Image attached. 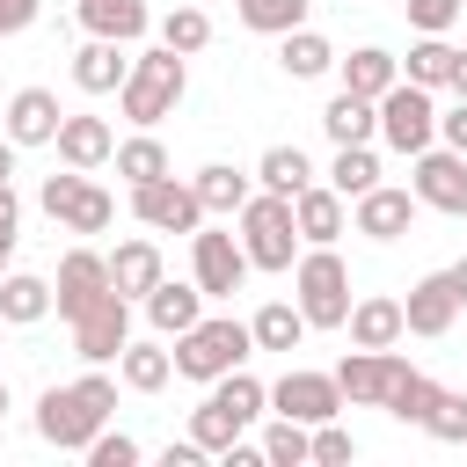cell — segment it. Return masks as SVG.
I'll return each mask as SVG.
<instances>
[{"label": "cell", "instance_id": "1", "mask_svg": "<svg viewBox=\"0 0 467 467\" xmlns=\"http://www.w3.org/2000/svg\"><path fill=\"white\" fill-rule=\"evenodd\" d=\"M117 409V379L109 372H80L73 387H44L36 401V438L58 445V452H88V438L109 423Z\"/></svg>", "mask_w": 467, "mask_h": 467}, {"label": "cell", "instance_id": "2", "mask_svg": "<svg viewBox=\"0 0 467 467\" xmlns=\"http://www.w3.org/2000/svg\"><path fill=\"white\" fill-rule=\"evenodd\" d=\"M182 88H190V66H182V51L153 44V51H139V58H131V73H124V88H117V109H124L139 131H153L161 117H175Z\"/></svg>", "mask_w": 467, "mask_h": 467}, {"label": "cell", "instance_id": "3", "mask_svg": "<svg viewBox=\"0 0 467 467\" xmlns=\"http://www.w3.org/2000/svg\"><path fill=\"white\" fill-rule=\"evenodd\" d=\"M248 350H255V336H248V321H234V314H197L182 336H175V372L182 379H197V387H212L219 372H234V365H248Z\"/></svg>", "mask_w": 467, "mask_h": 467}, {"label": "cell", "instance_id": "4", "mask_svg": "<svg viewBox=\"0 0 467 467\" xmlns=\"http://www.w3.org/2000/svg\"><path fill=\"white\" fill-rule=\"evenodd\" d=\"M241 255H248V270H292L299 263V226H292V197H277V190H255L241 212Z\"/></svg>", "mask_w": 467, "mask_h": 467}, {"label": "cell", "instance_id": "5", "mask_svg": "<svg viewBox=\"0 0 467 467\" xmlns=\"http://www.w3.org/2000/svg\"><path fill=\"white\" fill-rule=\"evenodd\" d=\"M292 292H299L292 306L306 314V328H343V314H350V270H343L336 248H299Z\"/></svg>", "mask_w": 467, "mask_h": 467}, {"label": "cell", "instance_id": "6", "mask_svg": "<svg viewBox=\"0 0 467 467\" xmlns=\"http://www.w3.org/2000/svg\"><path fill=\"white\" fill-rule=\"evenodd\" d=\"M379 139L394 146V153H423L431 139H438V102H431V88H416V80H394L387 95H379Z\"/></svg>", "mask_w": 467, "mask_h": 467}, {"label": "cell", "instance_id": "7", "mask_svg": "<svg viewBox=\"0 0 467 467\" xmlns=\"http://www.w3.org/2000/svg\"><path fill=\"white\" fill-rule=\"evenodd\" d=\"M36 204H44V212H51L66 234H102V226L117 219V197H109V190H95L80 168H66V175H44Z\"/></svg>", "mask_w": 467, "mask_h": 467}, {"label": "cell", "instance_id": "8", "mask_svg": "<svg viewBox=\"0 0 467 467\" xmlns=\"http://www.w3.org/2000/svg\"><path fill=\"white\" fill-rule=\"evenodd\" d=\"M190 277L204 299H234L241 277H248V255H241V234H219V226H197L190 234Z\"/></svg>", "mask_w": 467, "mask_h": 467}, {"label": "cell", "instance_id": "9", "mask_svg": "<svg viewBox=\"0 0 467 467\" xmlns=\"http://www.w3.org/2000/svg\"><path fill=\"white\" fill-rule=\"evenodd\" d=\"M66 328H73V350H80L88 365H109V358L131 343V299L102 292V299H95V306H80Z\"/></svg>", "mask_w": 467, "mask_h": 467}, {"label": "cell", "instance_id": "10", "mask_svg": "<svg viewBox=\"0 0 467 467\" xmlns=\"http://www.w3.org/2000/svg\"><path fill=\"white\" fill-rule=\"evenodd\" d=\"M409 190H416V204L467 219V153H452V146H423V153H416Z\"/></svg>", "mask_w": 467, "mask_h": 467}, {"label": "cell", "instance_id": "11", "mask_svg": "<svg viewBox=\"0 0 467 467\" xmlns=\"http://www.w3.org/2000/svg\"><path fill=\"white\" fill-rule=\"evenodd\" d=\"M131 212H139V226H153V234H197V226H204L197 190H190V182H175V175L139 182V190H131Z\"/></svg>", "mask_w": 467, "mask_h": 467}, {"label": "cell", "instance_id": "12", "mask_svg": "<svg viewBox=\"0 0 467 467\" xmlns=\"http://www.w3.org/2000/svg\"><path fill=\"white\" fill-rule=\"evenodd\" d=\"M270 409L314 431V423H328V416L343 409V387H336V372H306V365H292V372L270 387Z\"/></svg>", "mask_w": 467, "mask_h": 467}, {"label": "cell", "instance_id": "13", "mask_svg": "<svg viewBox=\"0 0 467 467\" xmlns=\"http://www.w3.org/2000/svg\"><path fill=\"white\" fill-rule=\"evenodd\" d=\"M109 292V255H95V248H66L58 255V277H51V306H58V321H73L80 306H95Z\"/></svg>", "mask_w": 467, "mask_h": 467}, {"label": "cell", "instance_id": "14", "mask_svg": "<svg viewBox=\"0 0 467 467\" xmlns=\"http://www.w3.org/2000/svg\"><path fill=\"white\" fill-rule=\"evenodd\" d=\"M409 226H416V190L372 182L365 197H350V234H365V241H401Z\"/></svg>", "mask_w": 467, "mask_h": 467}, {"label": "cell", "instance_id": "15", "mask_svg": "<svg viewBox=\"0 0 467 467\" xmlns=\"http://www.w3.org/2000/svg\"><path fill=\"white\" fill-rule=\"evenodd\" d=\"M409 372V358H394V350H358L350 343V358L336 365V387H343V401H358V409H379L387 401V387Z\"/></svg>", "mask_w": 467, "mask_h": 467}, {"label": "cell", "instance_id": "16", "mask_svg": "<svg viewBox=\"0 0 467 467\" xmlns=\"http://www.w3.org/2000/svg\"><path fill=\"white\" fill-rule=\"evenodd\" d=\"M292 226H299V248H336L350 234V204L328 190V182H306L292 197Z\"/></svg>", "mask_w": 467, "mask_h": 467}, {"label": "cell", "instance_id": "17", "mask_svg": "<svg viewBox=\"0 0 467 467\" xmlns=\"http://www.w3.org/2000/svg\"><path fill=\"white\" fill-rule=\"evenodd\" d=\"M51 146H58V161H66V168L95 175V168H102V161L117 153V131H109L102 117H80V109H66V117H58V139H51Z\"/></svg>", "mask_w": 467, "mask_h": 467}, {"label": "cell", "instance_id": "18", "mask_svg": "<svg viewBox=\"0 0 467 467\" xmlns=\"http://www.w3.org/2000/svg\"><path fill=\"white\" fill-rule=\"evenodd\" d=\"M161 277H168L161 241H146V234H139V241H117V255H109V292H117V299H131V306H139Z\"/></svg>", "mask_w": 467, "mask_h": 467}, {"label": "cell", "instance_id": "19", "mask_svg": "<svg viewBox=\"0 0 467 467\" xmlns=\"http://www.w3.org/2000/svg\"><path fill=\"white\" fill-rule=\"evenodd\" d=\"M401 321H409V336H445V328L460 321V299H452L445 270H431V277H416V285H409V299H401Z\"/></svg>", "mask_w": 467, "mask_h": 467}, {"label": "cell", "instance_id": "20", "mask_svg": "<svg viewBox=\"0 0 467 467\" xmlns=\"http://www.w3.org/2000/svg\"><path fill=\"white\" fill-rule=\"evenodd\" d=\"M343 328H350V343H358V350H394V343L409 336V321H401V299H387V292H372V299H350Z\"/></svg>", "mask_w": 467, "mask_h": 467}, {"label": "cell", "instance_id": "21", "mask_svg": "<svg viewBox=\"0 0 467 467\" xmlns=\"http://www.w3.org/2000/svg\"><path fill=\"white\" fill-rule=\"evenodd\" d=\"M58 95L51 88H15V102H7V139L15 146H51L58 139Z\"/></svg>", "mask_w": 467, "mask_h": 467}, {"label": "cell", "instance_id": "22", "mask_svg": "<svg viewBox=\"0 0 467 467\" xmlns=\"http://www.w3.org/2000/svg\"><path fill=\"white\" fill-rule=\"evenodd\" d=\"M124 73H131V58H124V44H109V36H88V44L73 51V88H80V95H117Z\"/></svg>", "mask_w": 467, "mask_h": 467}, {"label": "cell", "instance_id": "23", "mask_svg": "<svg viewBox=\"0 0 467 467\" xmlns=\"http://www.w3.org/2000/svg\"><path fill=\"white\" fill-rule=\"evenodd\" d=\"M80 29L109 36V44H139L153 29V15H146V0H80Z\"/></svg>", "mask_w": 467, "mask_h": 467}, {"label": "cell", "instance_id": "24", "mask_svg": "<svg viewBox=\"0 0 467 467\" xmlns=\"http://www.w3.org/2000/svg\"><path fill=\"white\" fill-rule=\"evenodd\" d=\"M139 306H146V321H153L161 336H182V328H190V321L204 314V292H197V277H190V285L161 277V285H153V292H146Z\"/></svg>", "mask_w": 467, "mask_h": 467}, {"label": "cell", "instance_id": "25", "mask_svg": "<svg viewBox=\"0 0 467 467\" xmlns=\"http://www.w3.org/2000/svg\"><path fill=\"white\" fill-rule=\"evenodd\" d=\"M321 131H328L336 146H365V139L379 131V102H365V95L336 88V95H328V109H321Z\"/></svg>", "mask_w": 467, "mask_h": 467}, {"label": "cell", "instance_id": "26", "mask_svg": "<svg viewBox=\"0 0 467 467\" xmlns=\"http://www.w3.org/2000/svg\"><path fill=\"white\" fill-rule=\"evenodd\" d=\"M277 66H285L292 80H321V73L336 66V44H328L321 29H306V22H299V29H285V36H277Z\"/></svg>", "mask_w": 467, "mask_h": 467}, {"label": "cell", "instance_id": "27", "mask_svg": "<svg viewBox=\"0 0 467 467\" xmlns=\"http://www.w3.org/2000/svg\"><path fill=\"white\" fill-rule=\"evenodd\" d=\"M336 66H343V88H350V95H365V102H379V95L401 80V58H394V51H379V44H365V51L336 58Z\"/></svg>", "mask_w": 467, "mask_h": 467}, {"label": "cell", "instance_id": "28", "mask_svg": "<svg viewBox=\"0 0 467 467\" xmlns=\"http://www.w3.org/2000/svg\"><path fill=\"white\" fill-rule=\"evenodd\" d=\"M190 190H197V204H204V219H212V212H219V219H234V212H241V204L255 197V190H248V175H241V168H226V161H212V168H197V175H190Z\"/></svg>", "mask_w": 467, "mask_h": 467}, {"label": "cell", "instance_id": "29", "mask_svg": "<svg viewBox=\"0 0 467 467\" xmlns=\"http://www.w3.org/2000/svg\"><path fill=\"white\" fill-rule=\"evenodd\" d=\"M51 314V277H29V270H7L0 277V321L7 328H29Z\"/></svg>", "mask_w": 467, "mask_h": 467}, {"label": "cell", "instance_id": "30", "mask_svg": "<svg viewBox=\"0 0 467 467\" xmlns=\"http://www.w3.org/2000/svg\"><path fill=\"white\" fill-rule=\"evenodd\" d=\"M212 401H219V409H226V416H234V423L248 431V423H255V416L270 409V387H263V379H255L248 365H234V372H219V379H212Z\"/></svg>", "mask_w": 467, "mask_h": 467}, {"label": "cell", "instance_id": "31", "mask_svg": "<svg viewBox=\"0 0 467 467\" xmlns=\"http://www.w3.org/2000/svg\"><path fill=\"white\" fill-rule=\"evenodd\" d=\"M248 336H255V350H299V336H306V314L292 306V299H270V306H255V321H248Z\"/></svg>", "mask_w": 467, "mask_h": 467}, {"label": "cell", "instance_id": "32", "mask_svg": "<svg viewBox=\"0 0 467 467\" xmlns=\"http://www.w3.org/2000/svg\"><path fill=\"white\" fill-rule=\"evenodd\" d=\"M168 372H175V358H168L161 343H124V350H117V379H124L131 394H161Z\"/></svg>", "mask_w": 467, "mask_h": 467}, {"label": "cell", "instance_id": "33", "mask_svg": "<svg viewBox=\"0 0 467 467\" xmlns=\"http://www.w3.org/2000/svg\"><path fill=\"white\" fill-rule=\"evenodd\" d=\"M379 182V153H372V139L365 146H336V161H328V190L350 204V197H365Z\"/></svg>", "mask_w": 467, "mask_h": 467}, {"label": "cell", "instance_id": "34", "mask_svg": "<svg viewBox=\"0 0 467 467\" xmlns=\"http://www.w3.org/2000/svg\"><path fill=\"white\" fill-rule=\"evenodd\" d=\"M438 394H445V387H438L431 372H416V365H409V372H401V379L387 387V401H379V409H387L394 423H423V416L438 409Z\"/></svg>", "mask_w": 467, "mask_h": 467}, {"label": "cell", "instance_id": "35", "mask_svg": "<svg viewBox=\"0 0 467 467\" xmlns=\"http://www.w3.org/2000/svg\"><path fill=\"white\" fill-rule=\"evenodd\" d=\"M255 182H263V190H277V197H299V190L314 182V161H306L299 146H270V153L255 161Z\"/></svg>", "mask_w": 467, "mask_h": 467}, {"label": "cell", "instance_id": "36", "mask_svg": "<svg viewBox=\"0 0 467 467\" xmlns=\"http://www.w3.org/2000/svg\"><path fill=\"white\" fill-rule=\"evenodd\" d=\"M109 161H117V175H124L131 190H139V182H161V175H168V146H161L153 131H139V139H124V146L109 153Z\"/></svg>", "mask_w": 467, "mask_h": 467}, {"label": "cell", "instance_id": "37", "mask_svg": "<svg viewBox=\"0 0 467 467\" xmlns=\"http://www.w3.org/2000/svg\"><path fill=\"white\" fill-rule=\"evenodd\" d=\"M452 51H460V44H445V36H416V44H409V58H401V80H416V88H445Z\"/></svg>", "mask_w": 467, "mask_h": 467}, {"label": "cell", "instance_id": "38", "mask_svg": "<svg viewBox=\"0 0 467 467\" xmlns=\"http://www.w3.org/2000/svg\"><path fill=\"white\" fill-rule=\"evenodd\" d=\"M161 44L182 51V58L204 51V44H212V15H204V7H168V15H161Z\"/></svg>", "mask_w": 467, "mask_h": 467}, {"label": "cell", "instance_id": "39", "mask_svg": "<svg viewBox=\"0 0 467 467\" xmlns=\"http://www.w3.org/2000/svg\"><path fill=\"white\" fill-rule=\"evenodd\" d=\"M234 7H241V22L255 36H285V29L306 22V0H234Z\"/></svg>", "mask_w": 467, "mask_h": 467}, {"label": "cell", "instance_id": "40", "mask_svg": "<svg viewBox=\"0 0 467 467\" xmlns=\"http://www.w3.org/2000/svg\"><path fill=\"white\" fill-rule=\"evenodd\" d=\"M263 467H306V423L277 416V423L263 431Z\"/></svg>", "mask_w": 467, "mask_h": 467}, {"label": "cell", "instance_id": "41", "mask_svg": "<svg viewBox=\"0 0 467 467\" xmlns=\"http://www.w3.org/2000/svg\"><path fill=\"white\" fill-rule=\"evenodd\" d=\"M306 460H314V467H350V460H358V438L328 416V423H314V431H306Z\"/></svg>", "mask_w": 467, "mask_h": 467}, {"label": "cell", "instance_id": "42", "mask_svg": "<svg viewBox=\"0 0 467 467\" xmlns=\"http://www.w3.org/2000/svg\"><path fill=\"white\" fill-rule=\"evenodd\" d=\"M423 431H431L438 445H467V394H452V387H445V394H438V409L423 416Z\"/></svg>", "mask_w": 467, "mask_h": 467}, {"label": "cell", "instance_id": "43", "mask_svg": "<svg viewBox=\"0 0 467 467\" xmlns=\"http://www.w3.org/2000/svg\"><path fill=\"white\" fill-rule=\"evenodd\" d=\"M88 467H139V438H124V431H95L88 438Z\"/></svg>", "mask_w": 467, "mask_h": 467}, {"label": "cell", "instance_id": "44", "mask_svg": "<svg viewBox=\"0 0 467 467\" xmlns=\"http://www.w3.org/2000/svg\"><path fill=\"white\" fill-rule=\"evenodd\" d=\"M460 7H467V0H409V29H416V36H445V29L460 22Z\"/></svg>", "mask_w": 467, "mask_h": 467}, {"label": "cell", "instance_id": "45", "mask_svg": "<svg viewBox=\"0 0 467 467\" xmlns=\"http://www.w3.org/2000/svg\"><path fill=\"white\" fill-rule=\"evenodd\" d=\"M36 15H44V0H0V36H22Z\"/></svg>", "mask_w": 467, "mask_h": 467}, {"label": "cell", "instance_id": "46", "mask_svg": "<svg viewBox=\"0 0 467 467\" xmlns=\"http://www.w3.org/2000/svg\"><path fill=\"white\" fill-rule=\"evenodd\" d=\"M438 139H445L452 153H467V102H452V109H438Z\"/></svg>", "mask_w": 467, "mask_h": 467}, {"label": "cell", "instance_id": "47", "mask_svg": "<svg viewBox=\"0 0 467 467\" xmlns=\"http://www.w3.org/2000/svg\"><path fill=\"white\" fill-rule=\"evenodd\" d=\"M15 234H22V204H15V182H0V241L15 248Z\"/></svg>", "mask_w": 467, "mask_h": 467}, {"label": "cell", "instance_id": "48", "mask_svg": "<svg viewBox=\"0 0 467 467\" xmlns=\"http://www.w3.org/2000/svg\"><path fill=\"white\" fill-rule=\"evenodd\" d=\"M197 460H204V445H197V438H175V445L161 452V467H197Z\"/></svg>", "mask_w": 467, "mask_h": 467}, {"label": "cell", "instance_id": "49", "mask_svg": "<svg viewBox=\"0 0 467 467\" xmlns=\"http://www.w3.org/2000/svg\"><path fill=\"white\" fill-rule=\"evenodd\" d=\"M445 88H452V95L467 102V51H452V73H445Z\"/></svg>", "mask_w": 467, "mask_h": 467}, {"label": "cell", "instance_id": "50", "mask_svg": "<svg viewBox=\"0 0 467 467\" xmlns=\"http://www.w3.org/2000/svg\"><path fill=\"white\" fill-rule=\"evenodd\" d=\"M445 285H452V299H460V306H467V255H460V263H452V270H445Z\"/></svg>", "mask_w": 467, "mask_h": 467}, {"label": "cell", "instance_id": "51", "mask_svg": "<svg viewBox=\"0 0 467 467\" xmlns=\"http://www.w3.org/2000/svg\"><path fill=\"white\" fill-rule=\"evenodd\" d=\"M15 153H22V146H15L7 131H0V182H15Z\"/></svg>", "mask_w": 467, "mask_h": 467}, {"label": "cell", "instance_id": "52", "mask_svg": "<svg viewBox=\"0 0 467 467\" xmlns=\"http://www.w3.org/2000/svg\"><path fill=\"white\" fill-rule=\"evenodd\" d=\"M7 255H15V248H7V241H0V277H7Z\"/></svg>", "mask_w": 467, "mask_h": 467}, {"label": "cell", "instance_id": "53", "mask_svg": "<svg viewBox=\"0 0 467 467\" xmlns=\"http://www.w3.org/2000/svg\"><path fill=\"white\" fill-rule=\"evenodd\" d=\"M0 416H7V379H0Z\"/></svg>", "mask_w": 467, "mask_h": 467}]
</instances>
